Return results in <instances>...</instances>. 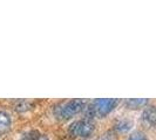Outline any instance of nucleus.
I'll use <instances>...</instances> for the list:
<instances>
[{
	"label": "nucleus",
	"mask_w": 156,
	"mask_h": 140,
	"mask_svg": "<svg viewBox=\"0 0 156 140\" xmlns=\"http://www.w3.org/2000/svg\"><path fill=\"white\" fill-rule=\"evenodd\" d=\"M133 126V123L127 120V119H122V120H119L115 125V128L120 132H127L128 130H130Z\"/></svg>",
	"instance_id": "obj_7"
},
{
	"label": "nucleus",
	"mask_w": 156,
	"mask_h": 140,
	"mask_svg": "<svg viewBox=\"0 0 156 140\" xmlns=\"http://www.w3.org/2000/svg\"><path fill=\"white\" fill-rule=\"evenodd\" d=\"M40 133L38 131H31V132L23 134L21 140H39Z\"/></svg>",
	"instance_id": "obj_8"
},
{
	"label": "nucleus",
	"mask_w": 156,
	"mask_h": 140,
	"mask_svg": "<svg viewBox=\"0 0 156 140\" xmlns=\"http://www.w3.org/2000/svg\"><path fill=\"white\" fill-rule=\"evenodd\" d=\"M87 102L81 98L76 99H70L67 102H62L58 104L54 108V117L59 120H68L74 116L79 115L81 111L86 108Z\"/></svg>",
	"instance_id": "obj_1"
},
{
	"label": "nucleus",
	"mask_w": 156,
	"mask_h": 140,
	"mask_svg": "<svg viewBox=\"0 0 156 140\" xmlns=\"http://www.w3.org/2000/svg\"><path fill=\"white\" fill-rule=\"evenodd\" d=\"M95 131V124L92 119L85 118L72 123L68 127L69 135L74 138H88Z\"/></svg>",
	"instance_id": "obj_3"
},
{
	"label": "nucleus",
	"mask_w": 156,
	"mask_h": 140,
	"mask_svg": "<svg viewBox=\"0 0 156 140\" xmlns=\"http://www.w3.org/2000/svg\"><path fill=\"white\" fill-rule=\"evenodd\" d=\"M148 102L149 101L146 98H132V99H127L125 104L128 109H139V108L147 105Z\"/></svg>",
	"instance_id": "obj_6"
},
{
	"label": "nucleus",
	"mask_w": 156,
	"mask_h": 140,
	"mask_svg": "<svg viewBox=\"0 0 156 140\" xmlns=\"http://www.w3.org/2000/svg\"><path fill=\"white\" fill-rule=\"evenodd\" d=\"M120 103L116 98H99L92 102L88 106V116L95 118H105L108 116Z\"/></svg>",
	"instance_id": "obj_2"
},
{
	"label": "nucleus",
	"mask_w": 156,
	"mask_h": 140,
	"mask_svg": "<svg viewBox=\"0 0 156 140\" xmlns=\"http://www.w3.org/2000/svg\"><path fill=\"white\" fill-rule=\"evenodd\" d=\"M99 140H112V138H110L108 134H105V135H102Z\"/></svg>",
	"instance_id": "obj_11"
},
{
	"label": "nucleus",
	"mask_w": 156,
	"mask_h": 140,
	"mask_svg": "<svg viewBox=\"0 0 156 140\" xmlns=\"http://www.w3.org/2000/svg\"><path fill=\"white\" fill-rule=\"evenodd\" d=\"M127 140H147V138H146V135H144L143 133L136 132V133H134V134H132Z\"/></svg>",
	"instance_id": "obj_10"
},
{
	"label": "nucleus",
	"mask_w": 156,
	"mask_h": 140,
	"mask_svg": "<svg viewBox=\"0 0 156 140\" xmlns=\"http://www.w3.org/2000/svg\"><path fill=\"white\" fill-rule=\"evenodd\" d=\"M142 119L149 125H156V106H148L142 112Z\"/></svg>",
	"instance_id": "obj_5"
},
{
	"label": "nucleus",
	"mask_w": 156,
	"mask_h": 140,
	"mask_svg": "<svg viewBox=\"0 0 156 140\" xmlns=\"http://www.w3.org/2000/svg\"><path fill=\"white\" fill-rule=\"evenodd\" d=\"M32 106V102H21V103H19L18 105H16V111H26V110H28Z\"/></svg>",
	"instance_id": "obj_9"
},
{
	"label": "nucleus",
	"mask_w": 156,
	"mask_h": 140,
	"mask_svg": "<svg viewBox=\"0 0 156 140\" xmlns=\"http://www.w3.org/2000/svg\"><path fill=\"white\" fill-rule=\"evenodd\" d=\"M12 119L11 116L5 111H0V135L6 133L11 128Z\"/></svg>",
	"instance_id": "obj_4"
},
{
	"label": "nucleus",
	"mask_w": 156,
	"mask_h": 140,
	"mask_svg": "<svg viewBox=\"0 0 156 140\" xmlns=\"http://www.w3.org/2000/svg\"><path fill=\"white\" fill-rule=\"evenodd\" d=\"M39 140H48V138H47V135H45V134H40Z\"/></svg>",
	"instance_id": "obj_12"
}]
</instances>
